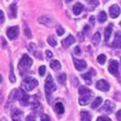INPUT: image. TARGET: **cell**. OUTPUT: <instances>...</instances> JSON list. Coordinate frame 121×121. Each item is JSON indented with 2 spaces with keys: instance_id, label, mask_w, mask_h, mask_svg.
Wrapping results in <instances>:
<instances>
[{
  "instance_id": "6da1fadb",
  "label": "cell",
  "mask_w": 121,
  "mask_h": 121,
  "mask_svg": "<svg viewBox=\"0 0 121 121\" xmlns=\"http://www.w3.org/2000/svg\"><path fill=\"white\" fill-rule=\"evenodd\" d=\"M92 91L85 86H81L79 88V103L82 106H86L89 104L90 99L92 98Z\"/></svg>"
},
{
  "instance_id": "7a4b0ae2",
  "label": "cell",
  "mask_w": 121,
  "mask_h": 121,
  "mask_svg": "<svg viewBox=\"0 0 121 121\" xmlns=\"http://www.w3.org/2000/svg\"><path fill=\"white\" fill-rule=\"evenodd\" d=\"M38 85V81L35 79V78L32 77H27L24 79L23 83H22V87L27 91H31L35 88L36 86Z\"/></svg>"
},
{
  "instance_id": "3957f363",
  "label": "cell",
  "mask_w": 121,
  "mask_h": 121,
  "mask_svg": "<svg viewBox=\"0 0 121 121\" xmlns=\"http://www.w3.org/2000/svg\"><path fill=\"white\" fill-rule=\"evenodd\" d=\"M32 63H33V60L29 56H27V54L23 56V57L20 60V64H19V68L21 70V73L23 74L24 71L28 70V69L32 66Z\"/></svg>"
},
{
  "instance_id": "277c9868",
  "label": "cell",
  "mask_w": 121,
  "mask_h": 121,
  "mask_svg": "<svg viewBox=\"0 0 121 121\" xmlns=\"http://www.w3.org/2000/svg\"><path fill=\"white\" fill-rule=\"evenodd\" d=\"M14 91H16V95H14V98H16V99H19L20 103L23 106H27L29 104L30 98L23 89H16V90H13V93H14Z\"/></svg>"
},
{
  "instance_id": "5b68a950",
  "label": "cell",
  "mask_w": 121,
  "mask_h": 121,
  "mask_svg": "<svg viewBox=\"0 0 121 121\" xmlns=\"http://www.w3.org/2000/svg\"><path fill=\"white\" fill-rule=\"evenodd\" d=\"M56 84L53 82V79L52 77H51V75H48L46 80H45V92H46V95H47V99L49 101V95L51 92H53L54 90H56Z\"/></svg>"
},
{
  "instance_id": "8992f818",
  "label": "cell",
  "mask_w": 121,
  "mask_h": 121,
  "mask_svg": "<svg viewBox=\"0 0 121 121\" xmlns=\"http://www.w3.org/2000/svg\"><path fill=\"white\" fill-rule=\"evenodd\" d=\"M115 107H116V106H115L112 102L106 101L104 106H103V107L99 109V112H102V113H108V114H110V113H112V112L114 111Z\"/></svg>"
},
{
  "instance_id": "52a82bcc",
  "label": "cell",
  "mask_w": 121,
  "mask_h": 121,
  "mask_svg": "<svg viewBox=\"0 0 121 121\" xmlns=\"http://www.w3.org/2000/svg\"><path fill=\"white\" fill-rule=\"evenodd\" d=\"M6 35H7L8 38L11 39V40L16 39L17 37V35H19V27L13 26V27H10V28H8L7 31H6Z\"/></svg>"
},
{
  "instance_id": "ba28073f",
  "label": "cell",
  "mask_w": 121,
  "mask_h": 121,
  "mask_svg": "<svg viewBox=\"0 0 121 121\" xmlns=\"http://www.w3.org/2000/svg\"><path fill=\"white\" fill-rule=\"evenodd\" d=\"M109 72H110L111 74L115 75V76H118L119 72H118V62L117 60H112L110 62V64H109Z\"/></svg>"
},
{
  "instance_id": "9c48e42d",
  "label": "cell",
  "mask_w": 121,
  "mask_h": 121,
  "mask_svg": "<svg viewBox=\"0 0 121 121\" xmlns=\"http://www.w3.org/2000/svg\"><path fill=\"white\" fill-rule=\"evenodd\" d=\"M95 87L98 89L102 90V91H108V90L110 89V86H109L108 82L106 80H104V79L99 80L98 82H96V84H95Z\"/></svg>"
},
{
  "instance_id": "30bf717a",
  "label": "cell",
  "mask_w": 121,
  "mask_h": 121,
  "mask_svg": "<svg viewBox=\"0 0 121 121\" xmlns=\"http://www.w3.org/2000/svg\"><path fill=\"white\" fill-rule=\"evenodd\" d=\"M95 75V72L93 70H90L89 72H87L85 74H82V78L84 79V81L86 82L87 85H90L92 83V79H91V76Z\"/></svg>"
},
{
  "instance_id": "8fae6325",
  "label": "cell",
  "mask_w": 121,
  "mask_h": 121,
  "mask_svg": "<svg viewBox=\"0 0 121 121\" xmlns=\"http://www.w3.org/2000/svg\"><path fill=\"white\" fill-rule=\"evenodd\" d=\"M39 23L43 24V25L47 26V27H52L53 26V21L50 19L49 17H46V16H43V17H40L38 19Z\"/></svg>"
},
{
  "instance_id": "7c38bea8",
  "label": "cell",
  "mask_w": 121,
  "mask_h": 121,
  "mask_svg": "<svg viewBox=\"0 0 121 121\" xmlns=\"http://www.w3.org/2000/svg\"><path fill=\"white\" fill-rule=\"evenodd\" d=\"M74 65H75V68H76L78 71H82L86 68V63L84 62L83 60L74 59Z\"/></svg>"
},
{
  "instance_id": "4fadbf2b",
  "label": "cell",
  "mask_w": 121,
  "mask_h": 121,
  "mask_svg": "<svg viewBox=\"0 0 121 121\" xmlns=\"http://www.w3.org/2000/svg\"><path fill=\"white\" fill-rule=\"evenodd\" d=\"M112 46L114 48H118V49L121 48V34L119 32H117L115 34V39H114L113 43H112Z\"/></svg>"
},
{
  "instance_id": "5bb4252c",
  "label": "cell",
  "mask_w": 121,
  "mask_h": 121,
  "mask_svg": "<svg viewBox=\"0 0 121 121\" xmlns=\"http://www.w3.org/2000/svg\"><path fill=\"white\" fill-rule=\"evenodd\" d=\"M109 11H110L111 17H113V19L117 17L120 14V8H119V6H117V5H112L110 7V9H109Z\"/></svg>"
},
{
  "instance_id": "9a60e30c",
  "label": "cell",
  "mask_w": 121,
  "mask_h": 121,
  "mask_svg": "<svg viewBox=\"0 0 121 121\" xmlns=\"http://www.w3.org/2000/svg\"><path fill=\"white\" fill-rule=\"evenodd\" d=\"M75 42V38L73 37L72 35H70V36H68L66 39H64V40L62 41V44H63V46L64 47H69L70 45H72Z\"/></svg>"
},
{
  "instance_id": "2e32d148",
  "label": "cell",
  "mask_w": 121,
  "mask_h": 121,
  "mask_svg": "<svg viewBox=\"0 0 121 121\" xmlns=\"http://www.w3.org/2000/svg\"><path fill=\"white\" fill-rule=\"evenodd\" d=\"M54 110H56V112L57 114H63L65 112V108H64V106H63L62 103L57 102V103H56V105H54Z\"/></svg>"
},
{
  "instance_id": "e0dca14e",
  "label": "cell",
  "mask_w": 121,
  "mask_h": 121,
  "mask_svg": "<svg viewBox=\"0 0 121 121\" xmlns=\"http://www.w3.org/2000/svg\"><path fill=\"white\" fill-rule=\"evenodd\" d=\"M11 117H13V121H21V118H22V111L20 110H14L11 114Z\"/></svg>"
},
{
  "instance_id": "ac0fdd59",
  "label": "cell",
  "mask_w": 121,
  "mask_h": 121,
  "mask_svg": "<svg viewBox=\"0 0 121 121\" xmlns=\"http://www.w3.org/2000/svg\"><path fill=\"white\" fill-rule=\"evenodd\" d=\"M83 9V5L81 4V3H76L74 5V7H73V11H74V13H75V16H78V14H80L81 13V11H82Z\"/></svg>"
},
{
  "instance_id": "d6986e66",
  "label": "cell",
  "mask_w": 121,
  "mask_h": 121,
  "mask_svg": "<svg viewBox=\"0 0 121 121\" xmlns=\"http://www.w3.org/2000/svg\"><path fill=\"white\" fill-rule=\"evenodd\" d=\"M111 33H112V25H109L105 30V41H106V43H108L109 39H110V36H111Z\"/></svg>"
},
{
  "instance_id": "ffe728a7",
  "label": "cell",
  "mask_w": 121,
  "mask_h": 121,
  "mask_svg": "<svg viewBox=\"0 0 121 121\" xmlns=\"http://www.w3.org/2000/svg\"><path fill=\"white\" fill-rule=\"evenodd\" d=\"M81 119L82 121H91V115L87 111H82L81 112Z\"/></svg>"
},
{
  "instance_id": "44dd1931",
  "label": "cell",
  "mask_w": 121,
  "mask_h": 121,
  "mask_svg": "<svg viewBox=\"0 0 121 121\" xmlns=\"http://www.w3.org/2000/svg\"><path fill=\"white\" fill-rule=\"evenodd\" d=\"M99 42H101V33L96 32L95 34L92 36V43L95 45H99Z\"/></svg>"
},
{
  "instance_id": "7402d4cb",
  "label": "cell",
  "mask_w": 121,
  "mask_h": 121,
  "mask_svg": "<svg viewBox=\"0 0 121 121\" xmlns=\"http://www.w3.org/2000/svg\"><path fill=\"white\" fill-rule=\"evenodd\" d=\"M50 68L52 69L53 71H59L60 69V64L59 60H52L50 62Z\"/></svg>"
},
{
  "instance_id": "603a6c76",
  "label": "cell",
  "mask_w": 121,
  "mask_h": 121,
  "mask_svg": "<svg viewBox=\"0 0 121 121\" xmlns=\"http://www.w3.org/2000/svg\"><path fill=\"white\" fill-rule=\"evenodd\" d=\"M102 102H103L102 98H99H99H96V99H95V102H93L92 104H91V108H92V109H96L98 107H99V105L102 104Z\"/></svg>"
},
{
  "instance_id": "cb8c5ba5",
  "label": "cell",
  "mask_w": 121,
  "mask_h": 121,
  "mask_svg": "<svg viewBox=\"0 0 121 121\" xmlns=\"http://www.w3.org/2000/svg\"><path fill=\"white\" fill-rule=\"evenodd\" d=\"M9 10H10V17H13V19H14V17H17V6L16 4H11L9 6Z\"/></svg>"
},
{
  "instance_id": "d4e9b609",
  "label": "cell",
  "mask_w": 121,
  "mask_h": 121,
  "mask_svg": "<svg viewBox=\"0 0 121 121\" xmlns=\"http://www.w3.org/2000/svg\"><path fill=\"white\" fill-rule=\"evenodd\" d=\"M33 110L36 112V114H40V112L42 111V107L40 106L39 103H33Z\"/></svg>"
},
{
  "instance_id": "484cf974",
  "label": "cell",
  "mask_w": 121,
  "mask_h": 121,
  "mask_svg": "<svg viewBox=\"0 0 121 121\" xmlns=\"http://www.w3.org/2000/svg\"><path fill=\"white\" fill-rule=\"evenodd\" d=\"M99 23H105L107 21V14H106L105 11H102L101 13H99Z\"/></svg>"
},
{
  "instance_id": "4316f807",
  "label": "cell",
  "mask_w": 121,
  "mask_h": 121,
  "mask_svg": "<svg viewBox=\"0 0 121 121\" xmlns=\"http://www.w3.org/2000/svg\"><path fill=\"white\" fill-rule=\"evenodd\" d=\"M47 42H48V44L50 45V46H56V38H54V36H49V37L47 38Z\"/></svg>"
},
{
  "instance_id": "83f0119b",
  "label": "cell",
  "mask_w": 121,
  "mask_h": 121,
  "mask_svg": "<svg viewBox=\"0 0 121 121\" xmlns=\"http://www.w3.org/2000/svg\"><path fill=\"white\" fill-rule=\"evenodd\" d=\"M85 1L90 4V9H93V8L96 7V5L99 4L98 0H85Z\"/></svg>"
},
{
  "instance_id": "f1b7e54d",
  "label": "cell",
  "mask_w": 121,
  "mask_h": 121,
  "mask_svg": "<svg viewBox=\"0 0 121 121\" xmlns=\"http://www.w3.org/2000/svg\"><path fill=\"white\" fill-rule=\"evenodd\" d=\"M106 60H107V57H106L105 54H99L98 56V62L101 65H104L106 63Z\"/></svg>"
},
{
  "instance_id": "f546056e",
  "label": "cell",
  "mask_w": 121,
  "mask_h": 121,
  "mask_svg": "<svg viewBox=\"0 0 121 121\" xmlns=\"http://www.w3.org/2000/svg\"><path fill=\"white\" fill-rule=\"evenodd\" d=\"M9 79L11 82H16V76H14V74H13V65H10V77H9Z\"/></svg>"
},
{
  "instance_id": "4dcf8cb0",
  "label": "cell",
  "mask_w": 121,
  "mask_h": 121,
  "mask_svg": "<svg viewBox=\"0 0 121 121\" xmlns=\"http://www.w3.org/2000/svg\"><path fill=\"white\" fill-rule=\"evenodd\" d=\"M66 74H60V75H59V76H57V81H59V82H60V83H65V81H66Z\"/></svg>"
},
{
  "instance_id": "1f68e13d",
  "label": "cell",
  "mask_w": 121,
  "mask_h": 121,
  "mask_svg": "<svg viewBox=\"0 0 121 121\" xmlns=\"http://www.w3.org/2000/svg\"><path fill=\"white\" fill-rule=\"evenodd\" d=\"M56 33H57V35H59V36H62V35L65 33V30L63 29V27L59 26V27L56 28Z\"/></svg>"
},
{
  "instance_id": "d6a6232c",
  "label": "cell",
  "mask_w": 121,
  "mask_h": 121,
  "mask_svg": "<svg viewBox=\"0 0 121 121\" xmlns=\"http://www.w3.org/2000/svg\"><path fill=\"white\" fill-rule=\"evenodd\" d=\"M45 70H46L45 66H41V67L39 68V75H40V76H43L45 74Z\"/></svg>"
},
{
  "instance_id": "836d02e7",
  "label": "cell",
  "mask_w": 121,
  "mask_h": 121,
  "mask_svg": "<svg viewBox=\"0 0 121 121\" xmlns=\"http://www.w3.org/2000/svg\"><path fill=\"white\" fill-rule=\"evenodd\" d=\"M28 48H29V50L31 51V52H35V51H36V45H35L34 43H31V44H30Z\"/></svg>"
},
{
  "instance_id": "e575fe53",
  "label": "cell",
  "mask_w": 121,
  "mask_h": 121,
  "mask_svg": "<svg viewBox=\"0 0 121 121\" xmlns=\"http://www.w3.org/2000/svg\"><path fill=\"white\" fill-rule=\"evenodd\" d=\"M25 35L28 38H31L32 37V34H31V32H30V29L29 28H25Z\"/></svg>"
},
{
  "instance_id": "d590c367",
  "label": "cell",
  "mask_w": 121,
  "mask_h": 121,
  "mask_svg": "<svg viewBox=\"0 0 121 121\" xmlns=\"http://www.w3.org/2000/svg\"><path fill=\"white\" fill-rule=\"evenodd\" d=\"M41 121H50V118L48 117V115H41Z\"/></svg>"
},
{
  "instance_id": "8d00e7d4",
  "label": "cell",
  "mask_w": 121,
  "mask_h": 121,
  "mask_svg": "<svg viewBox=\"0 0 121 121\" xmlns=\"http://www.w3.org/2000/svg\"><path fill=\"white\" fill-rule=\"evenodd\" d=\"M96 121H111V119H110V118H108V117L102 116V117H99Z\"/></svg>"
},
{
  "instance_id": "74e56055",
  "label": "cell",
  "mask_w": 121,
  "mask_h": 121,
  "mask_svg": "<svg viewBox=\"0 0 121 121\" xmlns=\"http://www.w3.org/2000/svg\"><path fill=\"white\" fill-rule=\"evenodd\" d=\"M0 22L2 23H4V13L2 10H0Z\"/></svg>"
},
{
  "instance_id": "f35d334b",
  "label": "cell",
  "mask_w": 121,
  "mask_h": 121,
  "mask_svg": "<svg viewBox=\"0 0 121 121\" xmlns=\"http://www.w3.org/2000/svg\"><path fill=\"white\" fill-rule=\"evenodd\" d=\"M26 121H35V118L33 115H29V116H27Z\"/></svg>"
},
{
  "instance_id": "ab89813d",
  "label": "cell",
  "mask_w": 121,
  "mask_h": 121,
  "mask_svg": "<svg viewBox=\"0 0 121 121\" xmlns=\"http://www.w3.org/2000/svg\"><path fill=\"white\" fill-rule=\"evenodd\" d=\"M52 52H51V51H49V50H46V57L47 59H51V57H52Z\"/></svg>"
},
{
  "instance_id": "60d3db41",
  "label": "cell",
  "mask_w": 121,
  "mask_h": 121,
  "mask_svg": "<svg viewBox=\"0 0 121 121\" xmlns=\"http://www.w3.org/2000/svg\"><path fill=\"white\" fill-rule=\"evenodd\" d=\"M74 52H75V54H80V47H79V46H76V47H75Z\"/></svg>"
},
{
  "instance_id": "b9f144b4",
  "label": "cell",
  "mask_w": 121,
  "mask_h": 121,
  "mask_svg": "<svg viewBox=\"0 0 121 121\" xmlns=\"http://www.w3.org/2000/svg\"><path fill=\"white\" fill-rule=\"evenodd\" d=\"M89 24H91V26L95 25V17H89Z\"/></svg>"
},
{
  "instance_id": "7bdbcfd3",
  "label": "cell",
  "mask_w": 121,
  "mask_h": 121,
  "mask_svg": "<svg viewBox=\"0 0 121 121\" xmlns=\"http://www.w3.org/2000/svg\"><path fill=\"white\" fill-rule=\"evenodd\" d=\"M116 117H117V119H118V120H119V121H121V110L117 112V114H116Z\"/></svg>"
},
{
  "instance_id": "ee69618b",
  "label": "cell",
  "mask_w": 121,
  "mask_h": 121,
  "mask_svg": "<svg viewBox=\"0 0 121 121\" xmlns=\"http://www.w3.org/2000/svg\"><path fill=\"white\" fill-rule=\"evenodd\" d=\"M65 1H66V2H71L72 0H65Z\"/></svg>"
},
{
  "instance_id": "f6af8a7d",
  "label": "cell",
  "mask_w": 121,
  "mask_h": 121,
  "mask_svg": "<svg viewBox=\"0 0 121 121\" xmlns=\"http://www.w3.org/2000/svg\"><path fill=\"white\" fill-rule=\"evenodd\" d=\"M105 1H108V0H105Z\"/></svg>"
},
{
  "instance_id": "bcb514c9",
  "label": "cell",
  "mask_w": 121,
  "mask_h": 121,
  "mask_svg": "<svg viewBox=\"0 0 121 121\" xmlns=\"http://www.w3.org/2000/svg\"><path fill=\"white\" fill-rule=\"evenodd\" d=\"M120 26H121V23H120Z\"/></svg>"
}]
</instances>
